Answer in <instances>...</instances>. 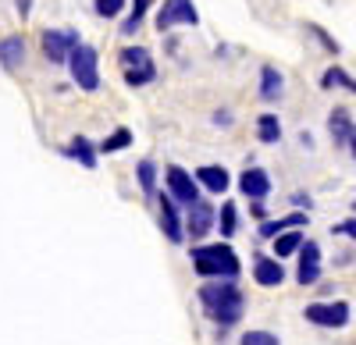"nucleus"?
Here are the masks:
<instances>
[{"mask_svg": "<svg viewBox=\"0 0 356 345\" xmlns=\"http://www.w3.org/2000/svg\"><path fill=\"white\" fill-rule=\"evenodd\" d=\"M232 281H235V278H228L225 285L218 281V285H203V289H200V299H203L207 313H211V321H218L221 328H228V324L239 321V317H243V306H246L239 285H232Z\"/></svg>", "mask_w": 356, "mask_h": 345, "instance_id": "1", "label": "nucleus"}, {"mask_svg": "<svg viewBox=\"0 0 356 345\" xmlns=\"http://www.w3.org/2000/svg\"><path fill=\"white\" fill-rule=\"evenodd\" d=\"M193 267L203 278H239V256L232 246H196L193 249Z\"/></svg>", "mask_w": 356, "mask_h": 345, "instance_id": "2", "label": "nucleus"}, {"mask_svg": "<svg viewBox=\"0 0 356 345\" xmlns=\"http://www.w3.org/2000/svg\"><path fill=\"white\" fill-rule=\"evenodd\" d=\"M68 68H72V78L79 82V90H86V93L100 90V68H97V50L93 47L75 43L72 53H68Z\"/></svg>", "mask_w": 356, "mask_h": 345, "instance_id": "3", "label": "nucleus"}, {"mask_svg": "<svg viewBox=\"0 0 356 345\" xmlns=\"http://www.w3.org/2000/svg\"><path fill=\"white\" fill-rule=\"evenodd\" d=\"M122 68H125V82L129 85H146L157 78V68L150 61V53L143 47H125L122 50Z\"/></svg>", "mask_w": 356, "mask_h": 345, "instance_id": "4", "label": "nucleus"}, {"mask_svg": "<svg viewBox=\"0 0 356 345\" xmlns=\"http://www.w3.org/2000/svg\"><path fill=\"white\" fill-rule=\"evenodd\" d=\"M307 321L317 328H346L349 324V303H310L307 310Z\"/></svg>", "mask_w": 356, "mask_h": 345, "instance_id": "5", "label": "nucleus"}, {"mask_svg": "<svg viewBox=\"0 0 356 345\" xmlns=\"http://www.w3.org/2000/svg\"><path fill=\"white\" fill-rule=\"evenodd\" d=\"M196 22H200V15L193 8V0H164V8L157 15V28H161V33L171 28V25H196Z\"/></svg>", "mask_w": 356, "mask_h": 345, "instance_id": "6", "label": "nucleus"}, {"mask_svg": "<svg viewBox=\"0 0 356 345\" xmlns=\"http://www.w3.org/2000/svg\"><path fill=\"white\" fill-rule=\"evenodd\" d=\"M75 43H79V36L72 33V28H47L43 33V53L50 57L54 65L68 61V53H72Z\"/></svg>", "mask_w": 356, "mask_h": 345, "instance_id": "7", "label": "nucleus"}, {"mask_svg": "<svg viewBox=\"0 0 356 345\" xmlns=\"http://www.w3.org/2000/svg\"><path fill=\"white\" fill-rule=\"evenodd\" d=\"M168 189H171V199H178V203H196L200 199V185L193 182V175L189 171H182V167H168Z\"/></svg>", "mask_w": 356, "mask_h": 345, "instance_id": "8", "label": "nucleus"}, {"mask_svg": "<svg viewBox=\"0 0 356 345\" xmlns=\"http://www.w3.org/2000/svg\"><path fill=\"white\" fill-rule=\"evenodd\" d=\"M182 228H186L193 239L207 235V232L214 228V207L207 203V199H196V203H189V221H186Z\"/></svg>", "mask_w": 356, "mask_h": 345, "instance_id": "9", "label": "nucleus"}, {"mask_svg": "<svg viewBox=\"0 0 356 345\" xmlns=\"http://www.w3.org/2000/svg\"><path fill=\"white\" fill-rule=\"evenodd\" d=\"M300 249H303V256H300V285H317V278H321V246L310 239V242H300Z\"/></svg>", "mask_w": 356, "mask_h": 345, "instance_id": "10", "label": "nucleus"}, {"mask_svg": "<svg viewBox=\"0 0 356 345\" xmlns=\"http://www.w3.org/2000/svg\"><path fill=\"white\" fill-rule=\"evenodd\" d=\"M253 278H257V285H264V289H278V285L285 281V267L278 260H271V256H257Z\"/></svg>", "mask_w": 356, "mask_h": 345, "instance_id": "11", "label": "nucleus"}, {"mask_svg": "<svg viewBox=\"0 0 356 345\" xmlns=\"http://www.w3.org/2000/svg\"><path fill=\"white\" fill-rule=\"evenodd\" d=\"M239 189H243V196H250V199H264L267 192H271V178H267V171L250 167V171H243Z\"/></svg>", "mask_w": 356, "mask_h": 345, "instance_id": "12", "label": "nucleus"}, {"mask_svg": "<svg viewBox=\"0 0 356 345\" xmlns=\"http://www.w3.org/2000/svg\"><path fill=\"white\" fill-rule=\"evenodd\" d=\"M161 228H164V235L171 242H182L186 239V228H182V221H178V210H175V199L171 196L161 199Z\"/></svg>", "mask_w": 356, "mask_h": 345, "instance_id": "13", "label": "nucleus"}, {"mask_svg": "<svg viewBox=\"0 0 356 345\" xmlns=\"http://www.w3.org/2000/svg\"><path fill=\"white\" fill-rule=\"evenodd\" d=\"M196 178H200L207 189H211L214 196H221V192L228 189V171H225V167H218V164H207V167H200V171H196Z\"/></svg>", "mask_w": 356, "mask_h": 345, "instance_id": "14", "label": "nucleus"}, {"mask_svg": "<svg viewBox=\"0 0 356 345\" xmlns=\"http://www.w3.org/2000/svg\"><path fill=\"white\" fill-rule=\"evenodd\" d=\"M22 57H25V43H22V36L0 40V65H4V68H18V65H22Z\"/></svg>", "mask_w": 356, "mask_h": 345, "instance_id": "15", "label": "nucleus"}, {"mask_svg": "<svg viewBox=\"0 0 356 345\" xmlns=\"http://www.w3.org/2000/svg\"><path fill=\"white\" fill-rule=\"evenodd\" d=\"M328 132H332V139L339 142V146H346L349 142V135H353V121H349V110H332V118H328Z\"/></svg>", "mask_w": 356, "mask_h": 345, "instance_id": "16", "label": "nucleus"}, {"mask_svg": "<svg viewBox=\"0 0 356 345\" xmlns=\"http://www.w3.org/2000/svg\"><path fill=\"white\" fill-rule=\"evenodd\" d=\"M282 85H285V82H282V75H278L271 65L260 71V96H264V100H278V96H282Z\"/></svg>", "mask_w": 356, "mask_h": 345, "instance_id": "17", "label": "nucleus"}, {"mask_svg": "<svg viewBox=\"0 0 356 345\" xmlns=\"http://www.w3.org/2000/svg\"><path fill=\"white\" fill-rule=\"evenodd\" d=\"M65 153H68V157H75L82 167H97V150L89 146V139H82V135H79V139H72V146H68Z\"/></svg>", "mask_w": 356, "mask_h": 345, "instance_id": "18", "label": "nucleus"}, {"mask_svg": "<svg viewBox=\"0 0 356 345\" xmlns=\"http://www.w3.org/2000/svg\"><path fill=\"white\" fill-rule=\"evenodd\" d=\"M296 224H307V214H289V217H282V221H264L260 235H264V239H275L278 232H285V228H296Z\"/></svg>", "mask_w": 356, "mask_h": 345, "instance_id": "19", "label": "nucleus"}, {"mask_svg": "<svg viewBox=\"0 0 356 345\" xmlns=\"http://www.w3.org/2000/svg\"><path fill=\"white\" fill-rule=\"evenodd\" d=\"M257 132H260V142H278V139H282V125H278L275 114H264L260 125H257Z\"/></svg>", "mask_w": 356, "mask_h": 345, "instance_id": "20", "label": "nucleus"}, {"mask_svg": "<svg viewBox=\"0 0 356 345\" xmlns=\"http://www.w3.org/2000/svg\"><path fill=\"white\" fill-rule=\"evenodd\" d=\"M146 8H150V0H132V15H129V22L122 25V33H125V36H136V28L143 25Z\"/></svg>", "mask_w": 356, "mask_h": 345, "instance_id": "21", "label": "nucleus"}, {"mask_svg": "<svg viewBox=\"0 0 356 345\" xmlns=\"http://www.w3.org/2000/svg\"><path fill=\"white\" fill-rule=\"evenodd\" d=\"M278 242H275V256H292L296 249H300V242H303V235L300 232H285V235H275Z\"/></svg>", "mask_w": 356, "mask_h": 345, "instance_id": "22", "label": "nucleus"}, {"mask_svg": "<svg viewBox=\"0 0 356 345\" xmlns=\"http://www.w3.org/2000/svg\"><path fill=\"white\" fill-rule=\"evenodd\" d=\"M129 142H132V132H129V128H118L114 135H107V139L100 142V150H104V153H118V150H125Z\"/></svg>", "mask_w": 356, "mask_h": 345, "instance_id": "23", "label": "nucleus"}, {"mask_svg": "<svg viewBox=\"0 0 356 345\" xmlns=\"http://www.w3.org/2000/svg\"><path fill=\"white\" fill-rule=\"evenodd\" d=\"M324 85H328V90H332V85H346V90H353L356 93V82L342 71V68H328V71H324V78H321Z\"/></svg>", "mask_w": 356, "mask_h": 345, "instance_id": "24", "label": "nucleus"}, {"mask_svg": "<svg viewBox=\"0 0 356 345\" xmlns=\"http://www.w3.org/2000/svg\"><path fill=\"white\" fill-rule=\"evenodd\" d=\"M139 182H143V192H154V182H157L154 160H143V164H139Z\"/></svg>", "mask_w": 356, "mask_h": 345, "instance_id": "25", "label": "nucleus"}, {"mask_svg": "<svg viewBox=\"0 0 356 345\" xmlns=\"http://www.w3.org/2000/svg\"><path fill=\"white\" fill-rule=\"evenodd\" d=\"M235 203H225L221 207V235H235Z\"/></svg>", "mask_w": 356, "mask_h": 345, "instance_id": "26", "label": "nucleus"}, {"mask_svg": "<svg viewBox=\"0 0 356 345\" xmlns=\"http://www.w3.org/2000/svg\"><path fill=\"white\" fill-rule=\"evenodd\" d=\"M122 8H125V0H97V15H100V18L122 15Z\"/></svg>", "mask_w": 356, "mask_h": 345, "instance_id": "27", "label": "nucleus"}, {"mask_svg": "<svg viewBox=\"0 0 356 345\" xmlns=\"http://www.w3.org/2000/svg\"><path fill=\"white\" fill-rule=\"evenodd\" d=\"M239 345H278V338L267 335V331H250V335H243Z\"/></svg>", "mask_w": 356, "mask_h": 345, "instance_id": "28", "label": "nucleus"}, {"mask_svg": "<svg viewBox=\"0 0 356 345\" xmlns=\"http://www.w3.org/2000/svg\"><path fill=\"white\" fill-rule=\"evenodd\" d=\"M332 232H339V235H349V239H356V217H353V221H342V224H335Z\"/></svg>", "mask_w": 356, "mask_h": 345, "instance_id": "29", "label": "nucleus"}, {"mask_svg": "<svg viewBox=\"0 0 356 345\" xmlns=\"http://www.w3.org/2000/svg\"><path fill=\"white\" fill-rule=\"evenodd\" d=\"M346 146L353 150V157H356V128H353V135H349V142H346Z\"/></svg>", "mask_w": 356, "mask_h": 345, "instance_id": "30", "label": "nucleus"}, {"mask_svg": "<svg viewBox=\"0 0 356 345\" xmlns=\"http://www.w3.org/2000/svg\"><path fill=\"white\" fill-rule=\"evenodd\" d=\"M29 4H33V0H18V11H22V15H29Z\"/></svg>", "mask_w": 356, "mask_h": 345, "instance_id": "31", "label": "nucleus"}]
</instances>
